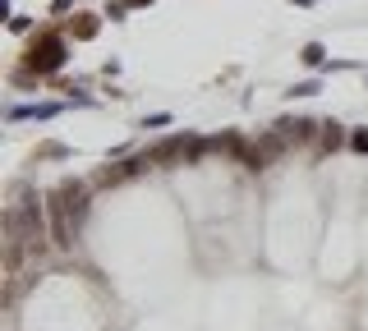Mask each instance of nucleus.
<instances>
[{
  "label": "nucleus",
  "instance_id": "nucleus-1",
  "mask_svg": "<svg viewBox=\"0 0 368 331\" xmlns=\"http://www.w3.org/2000/svg\"><path fill=\"white\" fill-rule=\"evenodd\" d=\"M46 216H51V244H56L60 253H74L78 249V221L88 216V189L78 184V179L60 184L56 193H51Z\"/></svg>",
  "mask_w": 368,
  "mask_h": 331
},
{
  "label": "nucleus",
  "instance_id": "nucleus-2",
  "mask_svg": "<svg viewBox=\"0 0 368 331\" xmlns=\"http://www.w3.org/2000/svg\"><path fill=\"white\" fill-rule=\"evenodd\" d=\"M65 55H69V42L65 33H37L33 42H28V55H23V69L33 78H46V74H56L60 65H65Z\"/></svg>",
  "mask_w": 368,
  "mask_h": 331
},
{
  "label": "nucleus",
  "instance_id": "nucleus-3",
  "mask_svg": "<svg viewBox=\"0 0 368 331\" xmlns=\"http://www.w3.org/2000/svg\"><path fill=\"white\" fill-rule=\"evenodd\" d=\"M5 226H14V230L23 226L19 240L33 249V258L46 249V221H42V198H37V193H28V198H23V207H14L10 216H5Z\"/></svg>",
  "mask_w": 368,
  "mask_h": 331
},
{
  "label": "nucleus",
  "instance_id": "nucleus-4",
  "mask_svg": "<svg viewBox=\"0 0 368 331\" xmlns=\"http://www.w3.org/2000/svg\"><path fill=\"white\" fill-rule=\"evenodd\" d=\"M60 110H65V101H37V106H10L5 120L10 124H19V120H56Z\"/></svg>",
  "mask_w": 368,
  "mask_h": 331
},
{
  "label": "nucleus",
  "instance_id": "nucleus-5",
  "mask_svg": "<svg viewBox=\"0 0 368 331\" xmlns=\"http://www.w3.org/2000/svg\"><path fill=\"white\" fill-rule=\"evenodd\" d=\"M147 166H152V156H124L111 175H101V179H134V175H143Z\"/></svg>",
  "mask_w": 368,
  "mask_h": 331
},
{
  "label": "nucleus",
  "instance_id": "nucleus-6",
  "mask_svg": "<svg viewBox=\"0 0 368 331\" xmlns=\"http://www.w3.org/2000/svg\"><path fill=\"white\" fill-rule=\"evenodd\" d=\"M97 33H101V19H97V14H78L74 28H69V37H74V42H92Z\"/></svg>",
  "mask_w": 368,
  "mask_h": 331
},
{
  "label": "nucleus",
  "instance_id": "nucleus-7",
  "mask_svg": "<svg viewBox=\"0 0 368 331\" xmlns=\"http://www.w3.org/2000/svg\"><path fill=\"white\" fill-rule=\"evenodd\" d=\"M277 129L286 133L290 143H304V138H313V129H323V124H313V120H281Z\"/></svg>",
  "mask_w": 368,
  "mask_h": 331
},
{
  "label": "nucleus",
  "instance_id": "nucleus-8",
  "mask_svg": "<svg viewBox=\"0 0 368 331\" xmlns=\"http://www.w3.org/2000/svg\"><path fill=\"white\" fill-rule=\"evenodd\" d=\"M341 143H350V138L341 133V124H336V120H327V124H323V133H318V147H323V152H336Z\"/></svg>",
  "mask_w": 368,
  "mask_h": 331
},
{
  "label": "nucleus",
  "instance_id": "nucleus-9",
  "mask_svg": "<svg viewBox=\"0 0 368 331\" xmlns=\"http://www.w3.org/2000/svg\"><path fill=\"white\" fill-rule=\"evenodd\" d=\"M300 60H304L309 69H323V65H332V60H327V51H323L318 42H309V46H304V51H300Z\"/></svg>",
  "mask_w": 368,
  "mask_h": 331
},
{
  "label": "nucleus",
  "instance_id": "nucleus-10",
  "mask_svg": "<svg viewBox=\"0 0 368 331\" xmlns=\"http://www.w3.org/2000/svg\"><path fill=\"white\" fill-rule=\"evenodd\" d=\"M313 92H323V78H304V83H290L286 97H313Z\"/></svg>",
  "mask_w": 368,
  "mask_h": 331
},
{
  "label": "nucleus",
  "instance_id": "nucleus-11",
  "mask_svg": "<svg viewBox=\"0 0 368 331\" xmlns=\"http://www.w3.org/2000/svg\"><path fill=\"white\" fill-rule=\"evenodd\" d=\"M350 147H355V152H364V156H368V133H364V129H355V133H350Z\"/></svg>",
  "mask_w": 368,
  "mask_h": 331
},
{
  "label": "nucleus",
  "instance_id": "nucleus-12",
  "mask_svg": "<svg viewBox=\"0 0 368 331\" xmlns=\"http://www.w3.org/2000/svg\"><path fill=\"white\" fill-rule=\"evenodd\" d=\"M124 10H134V5H129V0H111V5H106V14H111V19H120Z\"/></svg>",
  "mask_w": 368,
  "mask_h": 331
},
{
  "label": "nucleus",
  "instance_id": "nucleus-13",
  "mask_svg": "<svg viewBox=\"0 0 368 331\" xmlns=\"http://www.w3.org/2000/svg\"><path fill=\"white\" fill-rule=\"evenodd\" d=\"M161 124H170V115H147L143 129H161Z\"/></svg>",
  "mask_w": 368,
  "mask_h": 331
},
{
  "label": "nucleus",
  "instance_id": "nucleus-14",
  "mask_svg": "<svg viewBox=\"0 0 368 331\" xmlns=\"http://www.w3.org/2000/svg\"><path fill=\"white\" fill-rule=\"evenodd\" d=\"M74 10V0H51V14H69Z\"/></svg>",
  "mask_w": 368,
  "mask_h": 331
},
{
  "label": "nucleus",
  "instance_id": "nucleus-15",
  "mask_svg": "<svg viewBox=\"0 0 368 331\" xmlns=\"http://www.w3.org/2000/svg\"><path fill=\"white\" fill-rule=\"evenodd\" d=\"M129 5H134V10H138V5H152V0H129Z\"/></svg>",
  "mask_w": 368,
  "mask_h": 331
},
{
  "label": "nucleus",
  "instance_id": "nucleus-16",
  "mask_svg": "<svg viewBox=\"0 0 368 331\" xmlns=\"http://www.w3.org/2000/svg\"><path fill=\"white\" fill-rule=\"evenodd\" d=\"M295 5H313V0H295Z\"/></svg>",
  "mask_w": 368,
  "mask_h": 331
}]
</instances>
